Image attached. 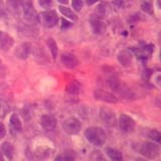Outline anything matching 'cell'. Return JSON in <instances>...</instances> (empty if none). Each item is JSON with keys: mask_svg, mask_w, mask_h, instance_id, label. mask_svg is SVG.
<instances>
[{"mask_svg": "<svg viewBox=\"0 0 161 161\" xmlns=\"http://www.w3.org/2000/svg\"><path fill=\"white\" fill-rule=\"evenodd\" d=\"M85 137L95 146H102L106 142V134L100 127H89L85 131Z\"/></svg>", "mask_w": 161, "mask_h": 161, "instance_id": "obj_1", "label": "cell"}, {"mask_svg": "<svg viewBox=\"0 0 161 161\" xmlns=\"http://www.w3.org/2000/svg\"><path fill=\"white\" fill-rule=\"evenodd\" d=\"M138 152L144 156L145 158L148 159H154L156 158L160 153V148L157 144L153 142H142L138 146Z\"/></svg>", "mask_w": 161, "mask_h": 161, "instance_id": "obj_2", "label": "cell"}, {"mask_svg": "<svg viewBox=\"0 0 161 161\" xmlns=\"http://www.w3.org/2000/svg\"><path fill=\"white\" fill-rule=\"evenodd\" d=\"M108 83H109L110 88L112 89L113 91H115L116 93H118L119 95L122 96L123 98L132 99L134 97V95H133L132 92H131V90L128 87H126L124 84L121 83L118 79L111 78V79H109Z\"/></svg>", "mask_w": 161, "mask_h": 161, "instance_id": "obj_3", "label": "cell"}, {"mask_svg": "<svg viewBox=\"0 0 161 161\" xmlns=\"http://www.w3.org/2000/svg\"><path fill=\"white\" fill-rule=\"evenodd\" d=\"M19 6L22 9L23 17L30 22L36 21L37 15L31 0H19Z\"/></svg>", "mask_w": 161, "mask_h": 161, "instance_id": "obj_4", "label": "cell"}, {"mask_svg": "<svg viewBox=\"0 0 161 161\" xmlns=\"http://www.w3.org/2000/svg\"><path fill=\"white\" fill-rule=\"evenodd\" d=\"M40 21L43 24V26L47 28H53L58 24V14L53 10H47V11L40 13L39 15Z\"/></svg>", "mask_w": 161, "mask_h": 161, "instance_id": "obj_5", "label": "cell"}, {"mask_svg": "<svg viewBox=\"0 0 161 161\" xmlns=\"http://www.w3.org/2000/svg\"><path fill=\"white\" fill-rule=\"evenodd\" d=\"M100 117H101V120L103 121V123L105 125H107L108 127H114V126H116V124H117V118H116L114 111L107 107L101 108Z\"/></svg>", "mask_w": 161, "mask_h": 161, "instance_id": "obj_6", "label": "cell"}, {"mask_svg": "<svg viewBox=\"0 0 161 161\" xmlns=\"http://www.w3.org/2000/svg\"><path fill=\"white\" fill-rule=\"evenodd\" d=\"M80 128H82V124L75 118H69L64 122V130L69 135L78 134L80 131Z\"/></svg>", "mask_w": 161, "mask_h": 161, "instance_id": "obj_7", "label": "cell"}, {"mask_svg": "<svg viewBox=\"0 0 161 161\" xmlns=\"http://www.w3.org/2000/svg\"><path fill=\"white\" fill-rule=\"evenodd\" d=\"M119 126L120 129L124 131V132H132L135 128V121L132 117L126 115V114H122L119 118Z\"/></svg>", "mask_w": 161, "mask_h": 161, "instance_id": "obj_8", "label": "cell"}, {"mask_svg": "<svg viewBox=\"0 0 161 161\" xmlns=\"http://www.w3.org/2000/svg\"><path fill=\"white\" fill-rule=\"evenodd\" d=\"M40 123L47 132H53L58 126V120L53 115H43L40 120Z\"/></svg>", "mask_w": 161, "mask_h": 161, "instance_id": "obj_9", "label": "cell"}, {"mask_svg": "<svg viewBox=\"0 0 161 161\" xmlns=\"http://www.w3.org/2000/svg\"><path fill=\"white\" fill-rule=\"evenodd\" d=\"M94 98L98 101H102L105 103H110V104H116L118 102L117 97H115L113 94L105 92V91H95L94 92Z\"/></svg>", "mask_w": 161, "mask_h": 161, "instance_id": "obj_10", "label": "cell"}, {"mask_svg": "<svg viewBox=\"0 0 161 161\" xmlns=\"http://www.w3.org/2000/svg\"><path fill=\"white\" fill-rule=\"evenodd\" d=\"M60 60H62V64H64V67L69 69L77 68L79 65V59L73 53H63L60 55Z\"/></svg>", "mask_w": 161, "mask_h": 161, "instance_id": "obj_11", "label": "cell"}, {"mask_svg": "<svg viewBox=\"0 0 161 161\" xmlns=\"http://www.w3.org/2000/svg\"><path fill=\"white\" fill-rule=\"evenodd\" d=\"M30 53H31V45L27 42H24L18 45L17 48L14 52L15 55L20 59H26L29 57Z\"/></svg>", "mask_w": 161, "mask_h": 161, "instance_id": "obj_12", "label": "cell"}, {"mask_svg": "<svg viewBox=\"0 0 161 161\" xmlns=\"http://www.w3.org/2000/svg\"><path fill=\"white\" fill-rule=\"evenodd\" d=\"M14 43L13 38L4 31H0V49L8 50L12 47Z\"/></svg>", "mask_w": 161, "mask_h": 161, "instance_id": "obj_13", "label": "cell"}, {"mask_svg": "<svg viewBox=\"0 0 161 161\" xmlns=\"http://www.w3.org/2000/svg\"><path fill=\"white\" fill-rule=\"evenodd\" d=\"M132 58H133V54L129 49H124L118 54L119 63L122 65H124V67H128V65L132 64Z\"/></svg>", "mask_w": 161, "mask_h": 161, "instance_id": "obj_14", "label": "cell"}, {"mask_svg": "<svg viewBox=\"0 0 161 161\" xmlns=\"http://www.w3.org/2000/svg\"><path fill=\"white\" fill-rule=\"evenodd\" d=\"M91 23H92V28L95 33L101 34L106 30V23L103 21L102 18L95 17L91 20Z\"/></svg>", "mask_w": 161, "mask_h": 161, "instance_id": "obj_15", "label": "cell"}, {"mask_svg": "<svg viewBox=\"0 0 161 161\" xmlns=\"http://www.w3.org/2000/svg\"><path fill=\"white\" fill-rule=\"evenodd\" d=\"M80 89H82V85L79 82L78 80H73L67 85L65 87V91L67 93L70 95H78L80 92Z\"/></svg>", "mask_w": 161, "mask_h": 161, "instance_id": "obj_16", "label": "cell"}, {"mask_svg": "<svg viewBox=\"0 0 161 161\" xmlns=\"http://www.w3.org/2000/svg\"><path fill=\"white\" fill-rule=\"evenodd\" d=\"M10 126H11L14 132L16 133H20L22 131V123L17 114L14 113L11 115V117H10Z\"/></svg>", "mask_w": 161, "mask_h": 161, "instance_id": "obj_17", "label": "cell"}, {"mask_svg": "<svg viewBox=\"0 0 161 161\" xmlns=\"http://www.w3.org/2000/svg\"><path fill=\"white\" fill-rule=\"evenodd\" d=\"M1 150L3 154L6 156L8 159H12L13 158V155H14V148L12 144L10 142H4L1 145Z\"/></svg>", "mask_w": 161, "mask_h": 161, "instance_id": "obj_18", "label": "cell"}, {"mask_svg": "<svg viewBox=\"0 0 161 161\" xmlns=\"http://www.w3.org/2000/svg\"><path fill=\"white\" fill-rule=\"evenodd\" d=\"M60 13H62L64 17H67L70 20H73V21H75V20H78V16L77 14L74 13L73 10H70L69 7H65V6H59L58 7Z\"/></svg>", "mask_w": 161, "mask_h": 161, "instance_id": "obj_19", "label": "cell"}, {"mask_svg": "<svg viewBox=\"0 0 161 161\" xmlns=\"http://www.w3.org/2000/svg\"><path fill=\"white\" fill-rule=\"evenodd\" d=\"M106 153L109 156L110 159L112 160H122L123 159V156L122 153L118 151L117 149H114V148H107L106 149Z\"/></svg>", "mask_w": 161, "mask_h": 161, "instance_id": "obj_20", "label": "cell"}, {"mask_svg": "<svg viewBox=\"0 0 161 161\" xmlns=\"http://www.w3.org/2000/svg\"><path fill=\"white\" fill-rule=\"evenodd\" d=\"M9 105L4 99L0 98V119H3L6 117V115L9 112Z\"/></svg>", "mask_w": 161, "mask_h": 161, "instance_id": "obj_21", "label": "cell"}, {"mask_svg": "<svg viewBox=\"0 0 161 161\" xmlns=\"http://www.w3.org/2000/svg\"><path fill=\"white\" fill-rule=\"evenodd\" d=\"M47 45H48V48H49V50H50V53H52L53 58H55L58 57V45H57V43H55L54 39L52 38V37H49V38L47 39Z\"/></svg>", "mask_w": 161, "mask_h": 161, "instance_id": "obj_22", "label": "cell"}, {"mask_svg": "<svg viewBox=\"0 0 161 161\" xmlns=\"http://www.w3.org/2000/svg\"><path fill=\"white\" fill-rule=\"evenodd\" d=\"M90 159L95 160V161L105 160V156L103 155V153L101 152L100 150H94V151H92V153H91V155H90Z\"/></svg>", "mask_w": 161, "mask_h": 161, "instance_id": "obj_23", "label": "cell"}, {"mask_svg": "<svg viewBox=\"0 0 161 161\" xmlns=\"http://www.w3.org/2000/svg\"><path fill=\"white\" fill-rule=\"evenodd\" d=\"M148 137L150 139H152L153 141H155V142H157V143H159L161 141V134L157 130H151L148 133Z\"/></svg>", "mask_w": 161, "mask_h": 161, "instance_id": "obj_24", "label": "cell"}, {"mask_svg": "<svg viewBox=\"0 0 161 161\" xmlns=\"http://www.w3.org/2000/svg\"><path fill=\"white\" fill-rule=\"evenodd\" d=\"M72 6L75 11H80L84 6V0H72Z\"/></svg>", "mask_w": 161, "mask_h": 161, "instance_id": "obj_25", "label": "cell"}, {"mask_svg": "<svg viewBox=\"0 0 161 161\" xmlns=\"http://www.w3.org/2000/svg\"><path fill=\"white\" fill-rule=\"evenodd\" d=\"M141 8H142V10H144L145 12L152 13V5H151V3L148 1L143 2L142 5H141Z\"/></svg>", "mask_w": 161, "mask_h": 161, "instance_id": "obj_26", "label": "cell"}, {"mask_svg": "<svg viewBox=\"0 0 161 161\" xmlns=\"http://www.w3.org/2000/svg\"><path fill=\"white\" fill-rule=\"evenodd\" d=\"M38 3L43 8H50L53 6V0H38Z\"/></svg>", "mask_w": 161, "mask_h": 161, "instance_id": "obj_27", "label": "cell"}, {"mask_svg": "<svg viewBox=\"0 0 161 161\" xmlns=\"http://www.w3.org/2000/svg\"><path fill=\"white\" fill-rule=\"evenodd\" d=\"M5 135H6V129H5V126L3 125V123L0 122V139L4 138Z\"/></svg>", "mask_w": 161, "mask_h": 161, "instance_id": "obj_28", "label": "cell"}, {"mask_svg": "<svg viewBox=\"0 0 161 161\" xmlns=\"http://www.w3.org/2000/svg\"><path fill=\"white\" fill-rule=\"evenodd\" d=\"M72 23L69 22L68 20H65V19H63L62 20V29H65V28H68V27H70L72 26Z\"/></svg>", "mask_w": 161, "mask_h": 161, "instance_id": "obj_29", "label": "cell"}, {"mask_svg": "<svg viewBox=\"0 0 161 161\" xmlns=\"http://www.w3.org/2000/svg\"><path fill=\"white\" fill-rule=\"evenodd\" d=\"M75 157L73 156H58V157H55V160H74Z\"/></svg>", "mask_w": 161, "mask_h": 161, "instance_id": "obj_30", "label": "cell"}, {"mask_svg": "<svg viewBox=\"0 0 161 161\" xmlns=\"http://www.w3.org/2000/svg\"><path fill=\"white\" fill-rule=\"evenodd\" d=\"M97 1H98V0H87V4L88 5H93V4H95Z\"/></svg>", "mask_w": 161, "mask_h": 161, "instance_id": "obj_31", "label": "cell"}, {"mask_svg": "<svg viewBox=\"0 0 161 161\" xmlns=\"http://www.w3.org/2000/svg\"><path fill=\"white\" fill-rule=\"evenodd\" d=\"M59 3H63V4H67L69 2V0H58Z\"/></svg>", "mask_w": 161, "mask_h": 161, "instance_id": "obj_32", "label": "cell"}, {"mask_svg": "<svg viewBox=\"0 0 161 161\" xmlns=\"http://www.w3.org/2000/svg\"><path fill=\"white\" fill-rule=\"evenodd\" d=\"M0 160H3V156H2L1 151H0Z\"/></svg>", "mask_w": 161, "mask_h": 161, "instance_id": "obj_33", "label": "cell"}]
</instances>
